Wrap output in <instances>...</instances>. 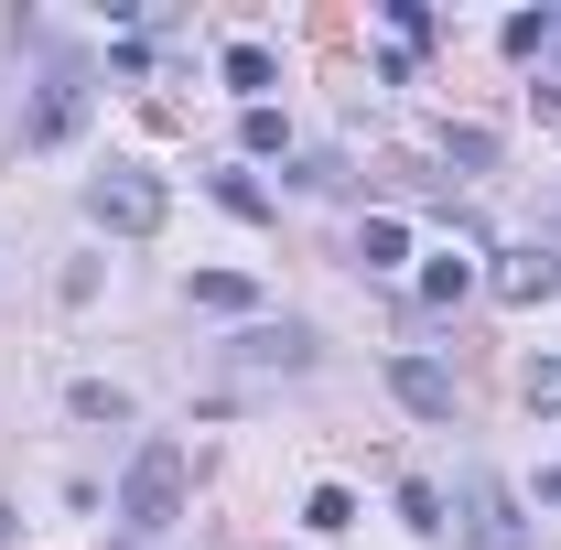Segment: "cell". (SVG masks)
I'll return each instance as SVG.
<instances>
[{
	"mask_svg": "<svg viewBox=\"0 0 561 550\" xmlns=\"http://www.w3.org/2000/svg\"><path fill=\"white\" fill-rule=\"evenodd\" d=\"M184 518V443H140L130 454V485H119V529H173Z\"/></svg>",
	"mask_w": 561,
	"mask_h": 550,
	"instance_id": "1",
	"label": "cell"
},
{
	"mask_svg": "<svg viewBox=\"0 0 561 550\" xmlns=\"http://www.w3.org/2000/svg\"><path fill=\"white\" fill-rule=\"evenodd\" d=\"M454 529H465V550H529V518H518V496H507L496 465H465V485H454Z\"/></svg>",
	"mask_w": 561,
	"mask_h": 550,
	"instance_id": "2",
	"label": "cell"
},
{
	"mask_svg": "<svg viewBox=\"0 0 561 550\" xmlns=\"http://www.w3.org/2000/svg\"><path fill=\"white\" fill-rule=\"evenodd\" d=\"M162 206H173V195H162V173H140V162H108V173L87 184V216H98V227H119V238H151Z\"/></svg>",
	"mask_w": 561,
	"mask_h": 550,
	"instance_id": "3",
	"label": "cell"
},
{
	"mask_svg": "<svg viewBox=\"0 0 561 550\" xmlns=\"http://www.w3.org/2000/svg\"><path fill=\"white\" fill-rule=\"evenodd\" d=\"M389 389H400V411L454 421V367H443V356H389Z\"/></svg>",
	"mask_w": 561,
	"mask_h": 550,
	"instance_id": "4",
	"label": "cell"
},
{
	"mask_svg": "<svg viewBox=\"0 0 561 550\" xmlns=\"http://www.w3.org/2000/svg\"><path fill=\"white\" fill-rule=\"evenodd\" d=\"M87 130V87H76V76H55V87H44V98H33V151H66V140Z\"/></svg>",
	"mask_w": 561,
	"mask_h": 550,
	"instance_id": "5",
	"label": "cell"
},
{
	"mask_svg": "<svg viewBox=\"0 0 561 550\" xmlns=\"http://www.w3.org/2000/svg\"><path fill=\"white\" fill-rule=\"evenodd\" d=\"M496 291H507V302H551L561 291V249H507V260H496Z\"/></svg>",
	"mask_w": 561,
	"mask_h": 550,
	"instance_id": "6",
	"label": "cell"
},
{
	"mask_svg": "<svg viewBox=\"0 0 561 550\" xmlns=\"http://www.w3.org/2000/svg\"><path fill=\"white\" fill-rule=\"evenodd\" d=\"M271 44H227V87H238V98H249V108H271Z\"/></svg>",
	"mask_w": 561,
	"mask_h": 550,
	"instance_id": "7",
	"label": "cell"
},
{
	"mask_svg": "<svg viewBox=\"0 0 561 550\" xmlns=\"http://www.w3.org/2000/svg\"><path fill=\"white\" fill-rule=\"evenodd\" d=\"M195 313H260V280H238V271H195Z\"/></svg>",
	"mask_w": 561,
	"mask_h": 550,
	"instance_id": "8",
	"label": "cell"
},
{
	"mask_svg": "<svg viewBox=\"0 0 561 550\" xmlns=\"http://www.w3.org/2000/svg\"><path fill=\"white\" fill-rule=\"evenodd\" d=\"M356 260H367V271H400V260H411V227H400V216H367V227H356Z\"/></svg>",
	"mask_w": 561,
	"mask_h": 550,
	"instance_id": "9",
	"label": "cell"
},
{
	"mask_svg": "<svg viewBox=\"0 0 561 550\" xmlns=\"http://www.w3.org/2000/svg\"><path fill=\"white\" fill-rule=\"evenodd\" d=\"M465 291H476V260H454V249L421 271V302H465Z\"/></svg>",
	"mask_w": 561,
	"mask_h": 550,
	"instance_id": "10",
	"label": "cell"
},
{
	"mask_svg": "<svg viewBox=\"0 0 561 550\" xmlns=\"http://www.w3.org/2000/svg\"><path fill=\"white\" fill-rule=\"evenodd\" d=\"M249 356H260V367H302L313 345H302V324H260V335H249Z\"/></svg>",
	"mask_w": 561,
	"mask_h": 550,
	"instance_id": "11",
	"label": "cell"
},
{
	"mask_svg": "<svg viewBox=\"0 0 561 550\" xmlns=\"http://www.w3.org/2000/svg\"><path fill=\"white\" fill-rule=\"evenodd\" d=\"M346 518H356V496H346V485H313V496H302V529H324V540H335Z\"/></svg>",
	"mask_w": 561,
	"mask_h": 550,
	"instance_id": "12",
	"label": "cell"
},
{
	"mask_svg": "<svg viewBox=\"0 0 561 550\" xmlns=\"http://www.w3.org/2000/svg\"><path fill=\"white\" fill-rule=\"evenodd\" d=\"M551 33H561V11H518V22H507V55H540Z\"/></svg>",
	"mask_w": 561,
	"mask_h": 550,
	"instance_id": "13",
	"label": "cell"
},
{
	"mask_svg": "<svg viewBox=\"0 0 561 550\" xmlns=\"http://www.w3.org/2000/svg\"><path fill=\"white\" fill-rule=\"evenodd\" d=\"M216 206H227V216H271V195H260L249 173H216Z\"/></svg>",
	"mask_w": 561,
	"mask_h": 550,
	"instance_id": "14",
	"label": "cell"
},
{
	"mask_svg": "<svg viewBox=\"0 0 561 550\" xmlns=\"http://www.w3.org/2000/svg\"><path fill=\"white\" fill-rule=\"evenodd\" d=\"M76 421H130V400H119L108 378H87V389H76Z\"/></svg>",
	"mask_w": 561,
	"mask_h": 550,
	"instance_id": "15",
	"label": "cell"
},
{
	"mask_svg": "<svg viewBox=\"0 0 561 550\" xmlns=\"http://www.w3.org/2000/svg\"><path fill=\"white\" fill-rule=\"evenodd\" d=\"M529 400H540V411H561V356H540V367H529Z\"/></svg>",
	"mask_w": 561,
	"mask_h": 550,
	"instance_id": "16",
	"label": "cell"
},
{
	"mask_svg": "<svg viewBox=\"0 0 561 550\" xmlns=\"http://www.w3.org/2000/svg\"><path fill=\"white\" fill-rule=\"evenodd\" d=\"M0 540H11V507H0Z\"/></svg>",
	"mask_w": 561,
	"mask_h": 550,
	"instance_id": "17",
	"label": "cell"
}]
</instances>
